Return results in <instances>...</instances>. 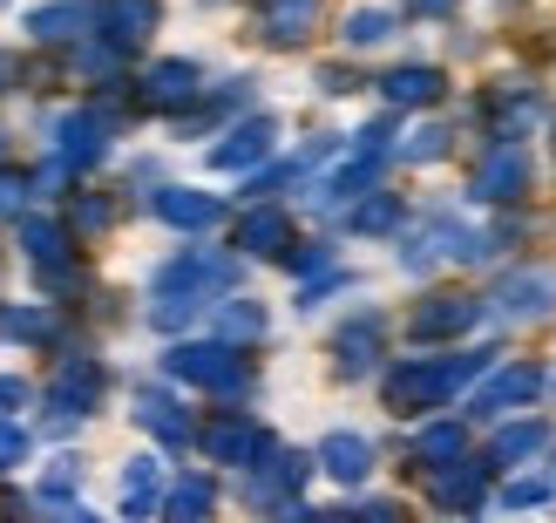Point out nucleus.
<instances>
[{"mask_svg": "<svg viewBox=\"0 0 556 523\" xmlns=\"http://www.w3.org/2000/svg\"><path fill=\"white\" fill-rule=\"evenodd\" d=\"M503 299H509V313H549V307H556V265L516 272V279L503 286Z\"/></svg>", "mask_w": 556, "mask_h": 523, "instance_id": "f257e3e1", "label": "nucleus"}, {"mask_svg": "<svg viewBox=\"0 0 556 523\" xmlns=\"http://www.w3.org/2000/svg\"><path fill=\"white\" fill-rule=\"evenodd\" d=\"M536 388H543V374H536V368H509L503 381H495V395H489L482 408H495V401H530Z\"/></svg>", "mask_w": 556, "mask_h": 523, "instance_id": "f03ea898", "label": "nucleus"}, {"mask_svg": "<svg viewBox=\"0 0 556 523\" xmlns=\"http://www.w3.org/2000/svg\"><path fill=\"white\" fill-rule=\"evenodd\" d=\"M326 462H340L332 476H367V443H353V435H332V443H326Z\"/></svg>", "mask_w": 556, "mask_h": 523, "instance_id": "7ed1b4c3", "label": "nucleus"}, {"mask_svg": "<svg viewBox=\"0 0 556 523\" xmlns=\"http://www.w3.org/2000/svg\"><path fill=\"white\" fill-rule=\"evenodd\" d=\"M394 96H401V102H428V96H434V75H428V69H421V75H414V69L394 75Z\"/></svg>", "mask_w": 556, "mask_h": 523, "instance_id": "20e7f679", "label": "nucleus"}, {"mask_svg": "<svg viewBox=\"0 0 556 523\" xmlns=\"http://www.w3.org/2000/svg\"><path fill=\"white\" fill-rule=\"evenodd\" d=\"M543 443V428H509L503 435V456H522V449H536Z\"/></svg>", "mask_w": 556, "mask_h": 523, "instance_id": "39448f33", "label": "nucleus"}]
</instances>
